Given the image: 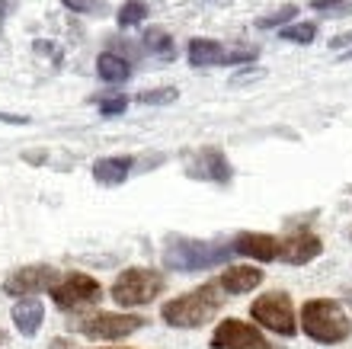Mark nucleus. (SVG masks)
Returning <instances> with one entry per match:
<instances>
[{
  "label": "nucleus",
  "mask_w": 352,
  "mask_h": 349,
  "mask_svg": "<svg viewBox=\"0 0 352 349\" xmlns=\"http://www.w3.org/2000/svg\"><path fill=\"white\" fill-rule=\"evenodd\" d=\"M186 58L192 67H214V65H237V61H253L256 48H243V52H228L221 42L214 39H189L186 45Z\"/></svg>",
  "instance_id": "obj_8"
},
{
  "label": "nucleus",
  "mask_w": 352,
  "mask_h": 349,
  "mask_svg": "<svg viewBox=\"0 0 352 349\" xmlns=\"http://www.w3.org/2000/svg\"><path fill=\"white\" fill-rule=\"evenodd\" d=\"M311 7L317 13H349L352 3L349 0H311Z\"/></svg>",
  "instance_id": "obj_23"
},
{
  "label": "nucleus",
  "mask_w": 352,
  "mask_h": 349,
  "mask_svg": "<svg viewBox=\"0 0 352 349\" xmlns=\"http://www.w3.org/2000/svg\"><path fill=\"white\" fill-rule=\"evenodd\" d=\"M67 10H74V13H102V0H61Z\"/></svg>",
  "instance_id": "obj_24"
},
{
  "label": "nucleus",
  "mask_w": 352,
  "mask_h": 349,
  "mask_svg": "<svg viewBox=\"0 0 352 349\" xmlns=\"http://www.w3.org/2000/svg\"><path fill=\"white\" fill-rule=\"evenodd\" d=\"M0 343H3V333H0Z\"/></svg>",
  "instance_id": "obj_31"
},
{
  "label": "nucleus",
  "mask_w": 352,
  "mask_h": 349,
  "mask_svg": "<svg viewBox=\"0 0 352 349\" xmlns=\"http://www.w3.org/2000/svg\"><path fill=\"white\" fill-rule=\"evenodd\" d=\"M189 176L212 180V183H228V180H231V164H228V157H224L218 147H202V151H195L192 160H189Z\"/></svg>",
  "instance_id": "obj_12"
},
{
  "label": "nucleus",
  "mask_w": 352,
  "mask_h": 349,
  "mask_svg": "<svg viewBox=\"0 0 352 349\" xmlns=\"http://www.w3.org/2000/svg\"><path fill=\"white\" fill-rule=\"evenodd\" d=\"M10 13H13V0H0V23H3Z\"/></svg>",
  "instance_id": "obj_27"
},
{
  "label": "nucleus",
  "mask_w": 352,
  "mask_h": 349,
  "mask_svg": "<svg viewBox=\"0 0 352 349\" xmlns=\"http://www.w3.org/2000/svg\"><path fill=\"white\" fill-rule=\"evenodd\" d=\"M144 327V317L138 314H112V311H96L84 321H77V330L87 333L90 340H125L135 330Z\"/></svg>",
  "instance_id": "obj_6"
},
{
  "label": "nucleus",
  "mask_w": 352,
  "mask_h": 349,
  "mask_svg": "<svg viewBox=\"0 0 352 349\" xmlns=\"http://www.w3.org/2000/svg\"><path fill=\"white\" fill-rule=\"evenodd\" d=\"M212 349H272L253 324L228 317L214 327L212 333Z\"/></svg>",
  "instance_id": "obj_9"
},
{
  "label": "nucleus",
  "mask_w": 352,
  "mask_h": 349,
  "mask_svg": "<svg viewBox=\"0 0 352 349\" xmlns=\"http://www.w3.org/2000/svg\"><path fill=\"white\" fill-rule=\"evenodd\" d=\"M346 45H352V32H343V36L330 39V48H346Z\"/></svg>",
  "instance_id": "obj_26"
},
{
  "label": "nucleus",
  "mask_w": 352,
  "mask_h": 349,
  "mask_svg": "<svg viewBox=\"0 0 352 349\" xmlns=\"http://www.w3.org/2000/svg\"><path fill=\"white\" fill-rule=\"evenodd\" d=\"M144 19H148V3H144V0H125V3H122V10H119V26L122 29L138 26Z\"/></svg>",
  "instance_id": "obj_19"
},
{
  "label": "nucleus",
  "mask_w": 352,
  "mask_h": 349,
  "mask_svg": "<svg viewBox=\"0 0 352 349\" xmlns=\"http://www.w3.org/2000/svg\"><path fill=\"white\" fill-rule=\"evenodd\" d=\"M260 282H263V269H256V266H228L221 273V279H218V285L228 295H247Z\"/></svg>",
  "instance_id": "obj_14"
},
{
  "label": "nucleus",
  "mask_w": 352,
  "mask_h": 349,
  "mask_svg": "<svg viewBox=\"0 0 352 349\" xmlns=\"http://www.w3.org/2000/svg\"><path fill=\"white\" fill-rule=\"evenodd\" d=\"M298 17V7L295 3H285V7H278V10H272V13H269V17H263L260 23H256V26L260 29H285L288 23H292V19Z\"/></svg>",
  "instance_id": "obj_21"
},
{
  "label": "nucleus",
  "mask_w": 352,
  "mask_h": 349,
  "mask_svg": "<svg viewBox=\"0 0 352 349\" xmlns=\"http://www.w3.org/2000/svg\"><path fill=\"white\" fill-rule=\"evenodd\" d=\"M343 58H352V52H346V55H343Z\"/></svg>",
  "instance_id": "obj_30"
},
{
  "label": "nucleus",
  "mask_w": 352,
  "mask_h": 349,
  "mask_svg": "<svg viewBox=\"0 0 352 349\" xmlns=\"http://www.w3.org/2000/svg\"><path fill=\"white\" fill-rule=\"evenodd\" d=\"M52 349H67V340L65 337H55V340H52Z\"/></svg>",
  "instance_id": "obj_28"
},
{
  "label": "nucleus",
  "mask_w": 352,
  "mask_h": 349,
  "mask_svg": "<svg viewBox=\"0 0 352 349\" xmlns=\"http://www.w3.org/2000/svg\"><path fill=\"white\" fill-rule=\"evenodd\" d=\"M100 298H102L100 282L93 276H87V273H71V276H65L52 288V302L61 311H80L87 304H96Z\"/></svg>",
  "instance_id": "obj_7"
},
{
  "label": "nucleus",
  "mask_w": 352,
  "mask_h": 349,
  "mask_svg": "<svg viewBox=\"0 0 352 349\" xmlns=\"http://www.w3.org/2000/svg\"><path fill=\"white\" fill-rule=\"evenodd\" d=\"M176 87H160V90H144L138 93V103H144V106H167V103H176Z\"/></svg>",
  "instance_id": "obj_22"
},
{
  "label": "nucleus",
  "mask_w": 352,
  "mask_h": 349,
  "mask_svg": "<svg viewBox=\"0 0 352 349\" xmlns=\"http://www.w3.org/2000/svg\"><path fill=\"white\" fill-rule=\"evenodd\" d=\"M301 327L317 343H343L352 333V321L346 317L343 304L333 298H314L301 308Z\"/></svg>",
  "instance_id": "obj_2"
},
{
  "label": "nucleus",
  "mask_w": 352,
  "mask_h": 349,
  "mask_svg": "<svg viewBox=\"0 0 352 349\" xmlns=\"http://www.w3.org/2000/svg\"><path fill=\"white\" fill-rule=\"evenodd\" d=\"M96 71H100V77L106 83H122V81H129L131 65L125 58L116 55V52H106V55L96 58Z\"/></svg>",
  "instance_id": "obj_17"
},
{
  "label": "nucleus",
  "mask_w": 352,
  "mask_h": 349,
  "mask_svg": "<svg viewBox=\"0 0 352 349\" xmlns=\"http://www.w3.org/2000/svg\"><path fill=\"white\" fill-rule=\"evenodd\" d=\"M144 45H148L151 52L160 58V61H170V58L176 55L173 39H170L164 29H148V32H144Z\"/></svg>",
  "instance_id": "obj_18"
},
{
  "label": "nucleus",
  "mask_w": 352,
  "mask_h": 349,
  "mask_svg": "<svg viewBox=\"0 0 352 349\" xmlns=\"http://www.w3.org/2000/svg\"><path fill=\"white\" fill-rule=\"evenodd\" d=\"M250 317L260 327L278 333V337H295L298 324H295V308H292V298L285 292H269L260 295L250 308Z\"/></svg>",
  "instance_id": "obj_5"
},
{
  "label": "nucleus",
  "mask_w": 352,
  "mask_h": 349,
  "mask_svg": "<svg viewBox=\"0 0 352 349\" xmlns=\"http://www.w3.org/2000/svg\"><path fill=\"white\" fill-rule=\"evenodd\" d=\"M164 276H160L157 269H144V266H131L125 273L116 276L112 282L109 295L116 298V304L122 308H141V304H151L164 292Z\"/></svg>",
  "instance_id": "obj_4"
},
{
  "label": "nucleus",
  "mask_w": 352,
  "mask_h": 349,
  "mask_svg": "<svg viewBox=\"0 0 352 349\" xmlns=\"http://www.w3.org/2000/svg\"><path fill=\"white\" fill-rule=\"evenodd\" d=\"M314 36H317L314 23H288L285 29H278V39H285V42H298V45L314 42Z\"/></svg>",
  "instance_id": "obj_20"
},
{
  "label": "nucleus",
  "mask_w": 352,
  "mask_h": 349,
  "mask_svg": "<svg viewBox=\"0 0 352 349\" xmlns=\"http://www.w3.org/2000/svg\"><path fill=\"white\" fill-rule=\"evenodd\" d=\"M231 247H234V253H241V257L272 263V260H278V253H282V240L272 237V234H260V231H243V234L234 237Z\"/></svg>",
  "instance_id": "obj_11"
},
{
  "label": "nucleus",
  "mask_w": 352,
  "mask_h": 349,
  "mask_svg": "<svg viewBox=\"0 0 352 349\" xmlns=\"http://www.w3.org/2000/svg\"><path fill=\"white\" fill-rule=\"evenodd\" d=\"M228 244H214V240H189V237H170L167 250H164V263L167 269H179V273H199V269L218 266L231 257Z\"/></svg>",
  "instance_id": "obj_3"
},
{
  "label": "nucleus",
  "mask_w": 352,
  "mask_h": 349,
  "mask_svg": "<svg viewBox=\"0 0 352 349\" xmlns=\"http://www.w3.org/2000/svg\"><path fill=\"white\" fill-rule=\"evenodd\" d=\"M42 317H45V308L38 298H19L13 304V324L23 337H36L38 327H42Z\"/></svg>",
  "instance_id": "obj_15"
},
{
  "label": "nucleus",
  "mask_w": 352,
  "mask_h": 349,
  "mask_svg": "<svg viewBox=\"0 0 352 349\" xmlns=\"http://www.w3.org/2000/svg\"><path fill=\"white\" fill-rule=\"evenodd\" d=\"M58 285V269L55 266H23L13 269L3 279V292L13 298H29L36 292H52Z\"/></svg>",
  "instance_id": "obj_10"
},
{
  "label": "nucleus",
  "mask_w": 352,
  "mask_h": 349,
  "mask_svg": "<svg viewBox=\"0 0 352 349\" xmlns=\"http://www.w3.org/2000/svg\"><path fill=\"white\" fill-rule=\"evenodd\" d=\"M224 288L218 282H205L202 288H192V292L179 295L173 302H167L160 308V317L170 327H179V330H192V327H202L221 311L224 304Z\"/></svg>",
  "instance_id": "obj_1"
},
{
  "label": "nucleus",
  "mask_w": 352,
  "mask_h": 349,
  "mask_svg": "<svg viewBox=\"0 0 352 349\" xmlns=\"http://www.w3.org/2000/svg\"><path fill=\"white\" fill-rule=\"evenodd\" d=\"M320 250H324V244H320L317 234H311V231H295L292 237L282 240L278 260H285L292 266H305V263H311L314 257H320Z\"/></svg>",
  "instance_id": "obj_13"
},
{
  "label": "nucleus",
  "mask_w": 352,
  "mask_h": 349,
  "mask_svg": "<svg viewBox=\"0 0 352 349\" xmlns=\"http://www.w3.org/2000/svg\"><path fill=\"white\" fill-rule=\"evenodd\" d=\"M346 302H349V308H352V292H349V295H346Z\"/></svg>",
  "instance_id": "obj_29"
},
{
  "label": "nucleus",
  "mask_w": 352,
  "mask_h": 349,
  "mask_svg": "<svg viewBox=\"0 0 352 349\" xmlns=\"http://www.w3.org/2000/svg\"><path fill=\"white\" fill-rule=\"evenodd\" d=\"M131 173V157L125 154H116V157H102L93 164V180L102 186H119L125 183Z\"/></svg>",
  "instance_id": "obj_16"
},
{
  "label": "nucleus",
  "mask_w": 352,
  "mask_h": 349,
  "mask_svg": "<svg viewBox=\"0 0 352 349\" xmlns=\"http://www.w3.org/2000/svg\"><path fill=\"white\" fill-rule=\"evenodd\" d=\"M129 109V100L125 96H109V100H100V112L102 116H122Z\"/></svg>",
  "instance_id": "obj_25"
}]
</instances>
